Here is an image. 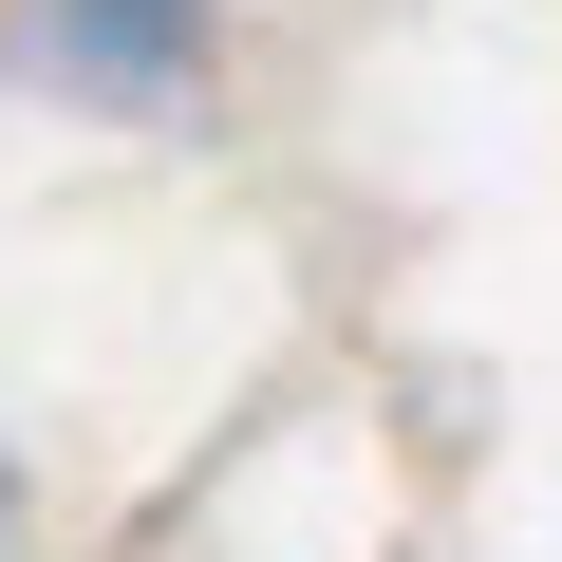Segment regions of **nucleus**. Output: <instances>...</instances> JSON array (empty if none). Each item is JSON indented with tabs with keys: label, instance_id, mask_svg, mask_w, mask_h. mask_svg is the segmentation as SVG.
Listing matches in <instances>:
<instances>
[{
	"label": "nucleus",
	"instance_id": "nucleus-1",
	"mask_svg": "<svg viewBox=\"0 0 562 562\" xmlns=\"http://www.w3.org/2000/svg\"><path fill=\"white\" fill-rule=\"evenodd\" d=\"M38 38H57L76 94H169L188 38H206V0H38Z\"/></svg>",
	"mask_w": 562,
	"mask_h": 562
}]
</instances>
